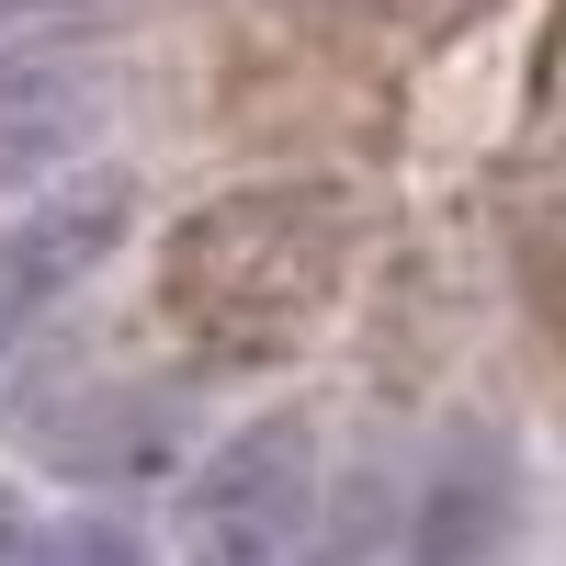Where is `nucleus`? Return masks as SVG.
<instances>
[{
	"mask_svg": "<svg viewBox=\"0 0 566 566\" xmlns=\"http://www.w3.org/2000/svg\"><path fill=\"white\" fill-rule=\"evenodd\" d=\"M340 283V205L317 193H227L181 216L159 261V306L216 352H283Z\"/></svg>",
	"mask_w": 566,
	"mask_h": 566,
	"instance_id": "obj_1",
	"label": "nucleus"
},
{
	"mask_svg": "<svg viewBox=\"0 0 566 566\" xmlns=\"http://www.w3.org/2000/svg\"><path fill=\"white\" fill-rule=\"evenodd\" d=\"M12 12H57V0H0V23H12Z\"/></svg>",
	"mask_w": 566,
	"mask_h": 566,
	"instance_id": "obj_8",
	"label": "nucleus"
},
{
	"mask_svg": "<svg viewBox=\"0 0 566 566\" xmlns=\"http://www.w3.org/2000/svg\"><path fill=\"white\" fill-rule=\"evenodd\" d=\"M34 566H159V555H148V533H136V522L80 510V522H57V533L34 544Z\"/></svg>",
	"mask_w": 566,
	"mask_h": 566,
	"instance_id": "obj_6",
	"label": "nucleus"
},
{
	"mask_svg": "<svg viewBox=\"0 0 566 566\" xmlns=\"http://www.w3.org/2000/svg\"><path fill=\"white\" fill-rule=\"evenodd\" d=\"M114 239H125V181H57L23 227H0V340H23L69 283H91Z\"/></svg>",
	"mask_w": 566,
	"mask_h": 566,
	"instance_id": "obj_3",
	"label": "nucleus"
},
{
	"mask_svg": "<svg viewBox=\"0 0 566 566\" xmlns=\"http://www.w3.org/2000/svg\"><path fill=\"white\" fill-rule=\"evenodd\" d=\"M0 566H34V522H23L12 488H0Z\"/></svg>",
	"mask_w": 566,
	"mask_h": 566,
	"instance_id": "obj_7",
	"label": "nucleus"
},
{
	"mask_svg": "<svg viewBox=\"0 0 566 566\" xmlns=\"http://www.w3.org/2000/svg\"><path fill=\"white\" fill-rule=\"evenodd\" d=\"M306 510H317V419L272 408L250 431H227V453L193 476V566H295L306 544Z\"/></svg>",
	"mask_w": 566,
	"mask_h": 566,
	"instance_id": "obj_2",
	"label": "nucleus"
},
{
	"mask_svg": "<svg viewBox=\"0 0 566 566\" xmlns=\"http://www.w3.org/2000/svg\"><path fill=\"white\" fill-rule=\"evenodd\" d=\"M34 442L80 464V476H148V464H170V408L136 397V386H103V397H57L34 419Z\"/></svg>",
	"mask_w": 566,
	"mask_h": 566,
	"instance_id": "obj_5",
	"label": "nucleus"
},
{
	"mask_svg": "<svg viewBox=\"0 0 566 566\" xmlns=\"http://www.w3.org/2000/svg\"><path fill=\"white\" fill-rule=\"evenodd\" d=\"M114 114L103 57H12L0 69V193L12 181H57Z\"/></svg>",
	"mask_w": 566,
	"mask_h": 566,
	"instance_id": "obj_4",
	"label": "nucleus"
}]
</instances>
